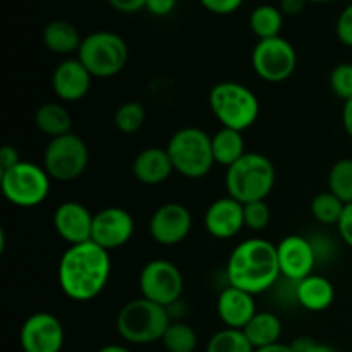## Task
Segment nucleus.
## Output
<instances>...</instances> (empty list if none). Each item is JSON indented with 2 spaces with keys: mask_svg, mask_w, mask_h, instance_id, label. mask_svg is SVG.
<instances>
[{
  "mask_svg": "<svg viewBox=\"0 0 352 352\" xmlns=\"http://www.w3.org/2000/svg\"><path fill=\"white\" fill-rule=\"evenodd\" d=\"M110 253L93 241L69 246L58 261L57 277L69 299L86 302L102 294L110 280Z\"/></svg>",
  "mask_w": 352,
  "mask_h": 352,
  "instance_id": "obj_1",
  "label": "nucleus"
},
{
  "mask_svg": "<svg viewBox=\"0 0 352 352\" xmlns=\"http://www.w3.org/2000/svg\"><path fill=\"white\" fill-rule=\"evenodd\" d=\"M229 285L256 296L274 287L280 277L277 246L261 237H250L237 244L227 260Z\"/></svg>",
  "mask_w": 352,
  "mask_h": 352,
  "instance_id": "obj_2",
  "label": "nucleus"
},
{
  "mask_svg": "<svg viewBox=\"0 0 352 352\" xmlns=\"http://www.w3.org/2000/svg\"><path fill=\"white\" fill-rule=\"evenodd\" d=\"M275 172L274 162L256 151H248L243 158L230 165L226 172L227 196L243 205L263 201L274 191Z\"/></svg>",
  "mask_w": 352,
  "mask_h": 352,
  "instance_id": "obj_3",
  "label": "nucleus"
},
{
  "mask_svg": "<svg viewBox=\"0 0 352 352\" xmlns=\"http://www.w3.org/2000/svg\"><path fill=\"white\" fill-rule=\"evenodd\" d=\"M210 109L222 127L244 133L260 117V100L254 91L237 81H220L210 89Z\"/></svg>",
  "mask_w": 352,
  "mask_h": 352,
  "instance_id": "obj_4",
  "label": "nucleus"
},
{
  "mask_svg": "<svg viewBox=\"0 0 352 352\" xmlns=\"http://www.w3.org/2000/svg\"><path fill=\"white\" fill-rule=\"evenodd\" d=\"M170 323L168 308L146 298L131 299L120 308L116 320L119 336L138 346L162 340Z\"/></svg>",
  "mask_w": 352,
  "mask_h": 352,
  "instance_id": "obj_5",
  "label": "nucleus"
},
{
  "mask_svg": "<svg viewBox=\"0 0 352 352\" xmlns=\"http://www.w3.org/2000/svg\"><path fill=\"white\" fill-rule=\"evenodd\" d=\"M174 170L186 179H201L215 165L212 136L199 127H182L175 131L167 143Z\"/></svg>",
  "mask_w": 352,
  "mask_h": 352,
  "instance_id": "obj_6",
  "label": "nucleus"
},
{
  "mask_svg": "<svg viewBox=\"0 0 352 352\" xmlns=\"http://www.w3.org/2000/svg\"><path fill=\"white\" fill-rule=\"evenodd\" d=\"M78 58L93 78H113L126 67L129 48L120 34L113 31H95L82 38Z\"/></svg>",
  "mask_w": 352,
  "mask_h": 352,
  "instance_id": "obj_7",
  "label": "nucleus"
},
{
  "mask_svg": "<svg viewBox=\"0 0 352 352\" xmlns=\"http://www.w3.org/2000/svg\"><path fill=\"white\" fill-rule=\"evenodd\" d=\"M50 184L52 179L43 165L34 162L21 160L16 167L0 172L3 198L17 208H34L41 205L50 192Z\"/></svg>",
  "mask_w": 352,
  "mask_h": 352,
  "instance_id": "obj_8",
  "label": "nucleus"
},
{
  "mask_svg": "<svg viewBox=\"0 0 352 352\" xmlns=\"http://www.w3.org/2000/svg\"><path fill=\"white\" fill-rule=\"evenodd\" d=\"M89 151L82 138L69 133L50 140L43 153V168L52 181L71 182L85 174Z\"/></svg>",
  "mask_w": 352,
  "mask_h": 352,
  "instance_id": "obj_9",
  "label": "nucleus"
},
{
  "mask_svg": "<svg viewBox=\"0 0 352 352\" xmlns=\"http://www.w3.org/2000/svg\"><path fill=\"white\" fill-rule=\"evenodd\" d=\"M251 65L263 81L284 82L298 67V54L291 41L282 36L258 40L251 54Z\"/></svg>",
  "mask_w": 352,
  "mask_h": 352,
  "instance_id": "obj_10",
  "label": "nucleus"
},
{
  "mask_svg": "<svg viewBox=\"0 0 352 352\" xmlns=\"http://www.w3.org/2000/svg\"><path fill=\"white\" fill-rule=\"evenodd\" d=\"M140 291L141 298L168 308L181 298L184 291V278L172 261L157 258L148 261L141 270Z\"/></svg>",
  "mask_w": 352,
  "mask_h": 352,
  "instance_id": "obj_11",
  "label": "nucleus"
},
{
  "mask_svg": "<svg viewBox=\"0 0 352 352\" xmlns=\"http://www.w3.org/2000/svg\"><path fill=\"white\" fill-rule=\"evenodd\" d=\"M64 339L60 320L47 311L28 316L19 332V344L24 352H60Z\"/></svg>",
  "mask_w": 352,
  "mask_h": 352,
  "instance_id": "obj_12",
  "label": "nucleus"
},
{
  "mask_svg": "<svg viewBox=\"0 0 352 352\" xmlns=\"http://www.w3.org/2000/svg\"><path fill=\"white\" fill-rule=\"evenodd\" d=\"M192 229V217L182 203H164L150 219L151 239L162 246H175L189 236Z\"/></svg>",
  "mask_w": 352,
  "mask_h": 352,
  "instance_id": "obj_13",
  "label": "nucleus"
},
{
  "mask_svg": "<svg viewBox=\"0 0 352 352\" xmlns=\"http://www.w3.org/2000/svg\"><path fill=\"white\" fill-rule=\"evenodd\" d=\"M134 234V219L120 206H109L95 213L91 241L110 251L126 246Z\"/></svg>",
  "mask_w": 352,
  "mask_h": 352,
  "instance_id": "obj_14",
  "label": "nucleus"
},
{
  "mask_svg": "<svg viewBox=\"0 0 352 352\" xmlns=\"http://www.w3.org/2000/svg\"><path fill=\"white\" fill-rule=\"evenodd\" d=\"M277 258L280 275L289 280L301 282L302 278L309 277L315 270V246L306 237L298 236V234L284 237L277 244Z\"/></svg>",
  "mask_w": 352,
  "mask_h": 352,
  "instance_id": "obj_15",
  "label": "nucleus"
},
{
  "mask_svg": "<svg viewBox=\"0 0 352 352\" xmlns=\"http://www.w3.org/2000/svg\"><path fill=\"white\" fill-rule=\"evenodd\" d=\"M93 219L95 215L82 203L64 201L55 208L54 227L69 246H74L91 241Z\"/></svg>",
  "mask_w": 352,
  "mask_h": 352,
  "instance_id": "obj_16",
  "label": "nucleus"
},
{
  "mask_svg": "<svg viewBox=\"0 0 352 352\" xmlns=\"http://www.w3.org/2000/svg\"><path fill=\"white\" fill-rule=\"evenodd\" d=\"M206 232L220 241L236 237L244 229V205L230 196L215 199L205 212Z\"/></svg>",
  "mask_w": 352,
  "mask_h": 352,
  "instance_id": "obj_17",
  "label": "nucleus"
},
{
  "mask_svg": "<svg viewBox=\"0 0 352 352\" xmlns=\"http://www.w3.org/2000/svg\"><path fill=\"white\" fill-rule=\"evenodd\" d=\"M91 79L93 76L78 57L65 58L52 74V88L62 102H79L88 95Z\"/></svg>",
  "mask_w": 352,
  "mask_h": 352,
  "instance_id": "obj_18",
  "label": "nucleus"
},
{
  "mask_svg": "<svg viewBox=\"0 0 352 352\" xmlns=\"http://www.w3.org/2000/svg\"><path fill=\"white\" fill-rule=\"evenodd\" d=\"M256 313L254 296L232 285L223 289L217 299V315L226 329L243 330Z\"/></svg>",
  "mask_w": 352,
  "mask_h": 352,
  "instance_id": "obj_19",
  "label": "nucleus"
},
{
  "mask_svg": "<svg viewBox=\"0 0 352 352\" xmlns=\"http://www.w3.org/2000/svg\"><path fill=\"white\" fill-rule=\"evenodd\" d=\"M174 170L167 150L150 146L141 150L133 160V175L144 186H158L167 181Z\"/></svg>",
  "mask_w": 352,
  "mask_h": 352,
  "instance_id": "obj_20",
  "label": "nucleus"
},
{
  "mask_svg": "<svg viewBox=\"0 0 352 352\" xmlns=\"http://www.w3.org/2000/svg\"><path fill=\"white\" fill-rule=\"evenodd\" d=\"M296 299L308 311H325L336 299L333 284L323 275L311 274L296 285Z\"/></svg>",
  "mask_w": 352,
  "mask_h": 352,
  "instance_id": "obj_21",
  "label": "nucleus"
},
{
  "mask_svg": "<svg viewBox=\"0 0 352 352\" xmlns=\"http://www.w3.org/2000/svg\"><path fill=\"white\" fill-rule=\"evenodd\" d=\"M244 336L251 342V346L256 349L270 347L278 344L282 336V322L275 313L272 311H258L243 329Z\"/></svg>",
  "mask_w": 352,
  "mask_h": 352,
  "instance_id": "obj_22",
  "label": "nucleus"
},
{
  "mask_svg": "<svg viewBox=\"0 0 352 352\" xmlns=\"http://www.w3.org/2000/svg\"><path fill=\"white\" fill-rule=\"evenodd\" d=\"M43 43L54 54L69 55L74 52L78 54L82 38L74 24L64 19H55L45 26Z\"/></svg>",
  "mask_w": 352,
  "mask_h": 352,
  "instance_id": "obj_23",
  "label": "nucleus"
},
{
  "mask_svg": "<svg viewBox=\"0 0 352 352\" xmlns=\"http://www.w3.org/2000/svg\"><path fill=\"white\" fill-rule=\"evenodd\" d=\"M212 150L215 164L229 168L230 165L236 164L239 158H243L246 151V141H244L243 133L239 131L222 127L212 136Z\"/></svg>",
  "mask_w": 352,
  "mask_h": 352,
  "instance_id": "obj_24",
  "label": "nucleus"
},
{
  "mask_svg": "<svg viewBox=\"0 0 352 352\" xmlns=\"http://www.w3.org/2000/svg\"><path fill=\"white\" fill-rule=\"evenodd\" d=\"M34 124L38 131L50 136V140L71 133L72 117L64 105L55 102L43 103L34 112Z\"/></svg>",
  "mask_w": 352,
  "mask_h": 352,
  "instance_id": "obj_25",
  "label": "nucleus"
},
{
  "mask_svg": "<svg viewBox=\"0 0 352 352\" xmlns=\"http://www.w3.org/2000/svg\"><path fill=\"white\" fill-rule=\"evenodd\" d=\"M282 26H284V14L278 7L272 3H261L251 10L250 28L258 40L280 36Z\"/></svg>",
  "mask_w": 352,
  "mask_h": 352,
  "instance_id": "obj_26",
  "label": "nucleus"
},
{
  "mask_svg": "<svg viewBox=\"0 0 352 352\" xmlns=\"http://www.w3.org/2000/svg\"><path fill=\"white\" fill-rule=\"evenodd\" d=\"M344 208H346V203L340 201L333 192L323 191L320 195H316L311 199V215L316 222L323 223V226H337L342 217Z\"/></svg>",
  "mask_w": 352,
  "mask_h": 352,
  "instance_id": "obj_27",
  "label": "nucleus"
},
{
  "mask_svg": "<svg viewBox=\"0 0 352 352\" xmlns=\"http://www.w3.org/2000/svg\"><path fill=\"white\" fill-rule=\"evenodd\" d=\"M160 342L167 352H195L198 346V336L188 323L172 322Z\"/></svg>",
  "mask_w": 352,
  "mask_h": 352,
  "instance_id": "obj_28",
  "label": "nucleus"
},
{
  "mask_svg": "<svg viewBox=\"0 0 352 352\" xmlns=\"http://www.w3.org/2000/svg\"><path fill=\"white\" fill-rule=\"evenodd\" d=\"M329 191L346 205L352 203V158H340L329 172Z\"/></svg>",
  "mask_w": 352,
  "mask_h": 352,
  "instance_id": "obj_29",
  "label": "nucleus"
},
{
  "mask_svg": "<svg viewBox=\"0 0 352 352\" xmlns=\"http://www.w3.org/2000/svg\"><path fill=\"white\" fill-rule=\"evenodd\" d=\"M206 352H254V347L243 330L222 329L208 340Z\"/></svg>",
  "mask_w": 352,
  "mask_h": 352,
  "instance_id": "obj_30",
  "label": "nucleus"
},
{
  "mask_svg": "<svg viewBox=\"0 0 352 352\" xmlns=\"http://www.w3.org/2000/svg\"><path fill=\"white\" fill-rule=\"evenodd\" d=\"M146 112L140 102H126L119 105L113 116V124L122 134H134L143 127Z\"/></svg>",
  "mask_w": 352,
  "mask_h": 352,
  "instance_id": "obj_31",
  "label": "nucleus"
},
{
  "mask_svg": "<svg viewBox=\"0 0 352 352\" xmlns=\"http://www.w3.org/2000/svg\"><path fill=\"white\" fill-rule=\"evenodd\" d=\"M330 89L337 98L347 100L352 98V62H342V64L336 65L330 72L329 78Z\"/></svg>",
  "mask_w": 352,
  "mask_h": 352,
  "instance_id": "obj_32",
  "label": "nucleus"
},
{
  "mask_svg": "<svg viewBox=\"0 0 352 352\" xmlns=\"http://www.w3.org/2000/svg\"><path fill=\"white\" fill-rule=\"evenodd\" d=\"M272 212L267 201H253L244 205V226L251 230H263L270 223Z\"/></svg>",
  "mask_w": 352,
  "mask_h": 352,
  "instance_id": "obj_33",
  "label": "nucleus"
},
{
  "mask_svg": "<svg viewBox=\"0 0 352 352\" xmlns=\"http://www.w3.org/2000/svg\"><path fill=\"white\" fill-rule=\"evenodd\" d=\"M336 34L340 43L352 48V3L344 7L342 12L337 17Z\"/></svg>",
  "mask_w": 352,
  "mask_h": 352,
  "instance_id": "obj_34",
  "label": "nucleus"
},
{
  "mask_svg": "<svg viewBox=\"0 0 352 352\" xmlns=\"http://www.w3.org/2000/svg\"><path fill=\"white\" fill-rule=\"evenodd\" d=\"M208 12L215 16H230L243 7L244 0H198Z\"/></svg>",
  "mask_w": 352,
  "mask_h": 352,
  "instance_id": "obj_35",
  "label": "nucleus"
},
{
  "mask_svg": "<svg viewBox=\"0 0 352 352\" xmlns=\"http://www.w3.org/2000/svg\"><path fill=\"white\" fill-rule=\"evenodd\" d=\"M337 230H339L344 243L352 250V203L346 205V208H344L342 217H340L339 223H337Z\"/></svg>",
  "mask_w": 352,
  "mask_h": 352,
  "instance_id": "obj_36",
  "label": "nucleus"
},
{
  "mask_svg": "<svg viewBox=\"0 0 352 352\" xmlns=\"http://www.w3.org/2000/svg\"><path fill=\"white\" fill-rule=\"evenodd\" d=\"M177 6V0H146L144 10L157 17H165L172 12Z\"/></svg>",
  "mask_w": 352,
  "mask_h": 352,
  "instance_id": "obj_37",
  "label": "nucleus"
},
{
  "mask_svg": "<svg viewBox=\"0 0 352 352\" xmlns=\"http://www.w3.org/2000/svg\"><path fill=\"white\" fill-rule=\"evenodd\" d=\"M113 10L122 14L140 12L146 7V0H107Z\"/></svg>",
  "mask_w": 352,
  "mask_h": 352,
  "instance_id": "obj_38",
  "label": "nucleus"
},
{
  "mask_svg": "<svg viewBox=\"0 0 352 352\" xmlns=\"http://www.w3.org/2000/svg\"><path fill=\"white\" fill-rule=\"evenodd\" d=\"M19 162H21V157L19 153H17L16 148L10 146V144L2 146V150H0V172H6L9 170V168L16 167Z\"/></svg>",
  "mask_w": 352,
  "mask_h": 352,
  "instance_id": "obj_39",
  "label": "nucleus"
},
{
  "mask_svg": "<svg viewBox=\"0 0 352 352\" xmlns=\"http://www.w3.org/2000/svg\"><path fill=\"white\" fill-rule=\"evenodd\" d=\"M306 0H280V3H278V9L282 10V14L284 16H298V14H301L302 10H305L306 7Z\"/></svg>",
  "mask_w": 352,
  "mask_h": 352,
  "instance_id": "obj_40",
  "label": "nucleus"
},
{
  "mask_svg": "<svg viewBox=\"0 0 352 352\" xmlns=\"http://www.w3.org/2000/svg\"><path fill=\"white\" fill-rule=\"evenodd\" d=\"M342 124H344V131H346L347 136L352 140V98L347 100V102H344Z\"/></svg>",
  "mask_w": 352,
  "mask_h": 352,
  "instance_id": "obj_41",
  "label": "nucleus"
},
{
  "mask_svg": "<svg viewBox=\"0 0 352 352\" xmlns=\"http://www.w3.org/2000/svg\"><path fill=\"white\" fill-rule=\"evenodd\" d=\"M254 352H292L291 347L287 346V344H275V346H270V347H263V349H256Z\"/></svg>",
  "mask_w": 352,
  "mask_h": 352,
  "instance_id": "obj_42",
  "label": "nucleus"
},
{
  "mask_svg": "<svg viewBox=\"0 0 352 352\" xmlns=\"http://www.w3.org/2000/svg\"><path fill=\"white\" fill-rule=\"evenodd\" d=\"M306 352H337L336 349H333L332 346H329V344H322V342H313L311 347H309L308 351Z\"/></svg>",
  "mask_w": 352,
  "mask_h": 352,
  "instance_id": "obj_43",
  "label": "nucleus"
},
{
  "mask_svg": "<svg viewBox=\"0 0 352 352\" xmlns=\"http://www.w3.org/2000/svg\"><path fill=\"white\" fill-rule=\"evenodd\" d=\"M98 352H131L127 347L120 346V344H109V346H103Z\"/></svg>",
  "mask_w": 352,
  "mask_h": 352,
  "instance_id": "obj_44",
  "label": "nucleus"
},
{
  "mask_svg": "<svg viewBox=\"0 0 352 352\" xmlns=\"http://www.w3.org/2000/svg\"><path fill=\"white\" fill-rule=\"evenodd\" d=\"M6 250V230H0V253Z\"/></svg>",
  "mask_w": 352,
  "mask_h": 352,
  "instance_id": "obj_45",
  "label": "nucleus"
},
{
  "mask_svg": "<svg viewBox=\"0 0 352 352\" xmlns=\"http://www.w3.org/2000/svg\"><path fill=\"white\" fill-rule=\"evenodd\" d=\"M308 3H330V2H336V0H306Z\"/></svg>",
  "mask_w": 352,
  "mask_h": 352,
  "instance_id": "obj_46",
  "label": "nucleus"
}]
</instances>
